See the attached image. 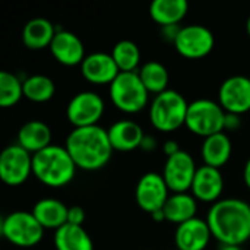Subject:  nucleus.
<instances>
[{
  "label": "nucleus",
  "instance_id": "1",
  "mask_svg": "<svg viewBox=\"0 0 250 250\" xmlns=\"http://www.w3.org/2000/svg\"><path fill=\"white\" fill-rule=\"evenodd\" d=\"M207 223L221 245L242 246L250 240V205L243 199L226 198L212 204Z\"/></svg>",
  "mask_w": 250,
  "mask_h": 250
},
{
  "label": "nucleus",
  "instance_id": "2",
  "mask_svg": "<svg viewBox=\"0 0 250 250\" xmlns=\"http://www.w3.org/2000/svg\"><path fill=\"white\" fill-rule=\"evenodd\" d=\"M64 146L76 167L85 171H97L105 167L114 151L107 129L100 125L73 127L66 138Z\"/></svg>",
  "mask_w": 250,
  "mask_h": 250
},
{
  "label": "nucleus",
  "instance_id": "3",
  "mask_svg": "<svg viewBox=\"0 0 250 250\" xmlns=\"http://www.w3.org/2000/svg\"><path fill=\"white\" fill-rule=\"evenodd\" d=\"M78 167L66 146L50 145L32 155V174L48 188H63L69 185Z\"/></svg>",
  "mask_w": 250,
  "mask_h": 250
},
{
  "label": "nucleus",
  "instance_id": "4",
  "mask_svg": "<svg viewBox=\"0 0 250 250\" xmlns=\"http://www.w3.org/2000/svg\"><path fill=\"white\" fill-rule=\"evenodd\" d=\"M189 103L174 89H167L154 97L149 104L151 125L163 133H171L185 126Z\"/></svg>",
  "mask_w": 250,
  "mask_h": 250
},
{
  "label": "nucleus",
  "instance_id": "5",
  "mask_svg": "<svg viewBox=\"0 0 250 250\" xmlns=\"http://www.w3.org/2000/svg\"><path fill=\"white\" fill-rule=\"evenodd\" d=\"M108 95L113 105L126 114L139 113L149 103V92L138 72H120L110 83Z\"/></svg>",
  "mask_w": 250,
  "mask_h": 250
},
{
  "label": "nucleus",
  "instance_id": "6",
  "mask_svg": "<svg viewBox=\"0 0 250 250\" xmlns=\"http://www.w3.org/2000/svg\"><path fill=\"white\" fill-rule=\"evenodd\" d=\"M224 122L226 110L218 101L199 98L189 103L185 126L193 135L202 136L205 139L215 133L224 132Z\"/></svg>",
  "mask_w": 250,
  "mask_h": 250
},
{
  "label": "nucleus",
  "instance_id": "7",
  "mask_svg": "<svg viewBox=\"0 0 250 250\" xmlns=\"http://www.w3.org/2000/svg\"><path fill=\"white\" fill-rule=\"evenodd\" d=\"M0 231L10 245L23 249L37 246L44 236L42 226L29 211H13L7 214L1 220Z\"/></svg>",
  "mask_w": 250,
  "mask_h": 250
},
{
  "label": "nucleus",
  "instance_id": "8",
  "mask_svg": "<svg viewBox=\"0 0 250 250\" xmlns=\"http://www.w3.org/2000/svg\"><path fill=\"white\" fill-rule=\"evenodd\" d=\"M105 111V104L101 95L94 91H81L75 94L66 107V117L73 127L95 126Z\"/></svg>",
  "mask_w": 250,
  "mask_h": 250
},
{
  "label": "nucleus",
  "instance_id": "9",
  "mask_svg": "<svg viewBox=\"0 0 250 250\" xmlns=\"http://www.w3.org/2000/svg\"><path fill=\"white\" fill-rule=\"evenodd\" d=\"M173 44L180 56L196 60L208 56L212 51L215 45V38L208 26L190 23L179 29V34Z\"/></svg>",
  "mask_w": 250,
  "mask_h": 250
},
{
  "label": "nucleus",
  "instance_id": "10",
  "mask_svg": "<svg viewBox=\"0 0 250 250\" xmlns=\"http://www.w3.org/2000/svg\"><path fill=\"white\" fill-rule=\"evenodd\" d=\"M32 174V154L18 144L6 146L0 154V179L7 186L23 185Z\"/></svg>",
  "mask_w": 250,
  "mask_h": 250
},
{
  "label": "nucleus",
  "instance_id": "11",
  "mask_svg": "<svg viewBox=\"0 0 250 250\" xmlns=\"http://www.w3.org/2000/svg\"><path fill=\"white\" fill-rule=\"evenodd\" d=\"M170 195V189L163 174L155 171L145 173L138 180L135 189V201L138 207L149 215L157 211H161L166 202L168 201Z\"/></svg>",
  "mask_w": 250,
  "mask_h": 250
},
{
  "label": "nucleus",
  "instance_id": "12",
  "mask_svg": "<svg viewBox=\"0 0 250 250\" xmlns=\"http://www.w3.org/2000/svg\"><path fill=\"white\" fill-rule=\"evenodd\" d=\"M196 170L198 167L193 157L188 151L182 149L177 154L167 157L163 168V177L171 193H183L190 190Z\"/></svg>",
  "mask_w": 250,
  "mask_h": 250
},
{
  "label": "nucleus",
  "instance_id": "13",
  "mask_svg": "<svg viewBox=\"0 0 250 250\" xmlns=\"http://www.w3.org/2000/svg\"><path fill=\"white\" fill-rule=\"evenodd\" d=\"M218 103L227 113L242 116L250 111V78L243 75L227 78L218 89Z\"/></svg>",
  "mask_w": 250,
  "mask_h": 250
},
{
  "label": "nucleus",
  "instance_id": "14",
  "mask_svg": "<svg viewBox=\"0 0 250 250\" xmlns=\"http://www.w3.org/2000/svg\"><path fill=\"white\" fill-rule=\"evenodd\" d=\"M82 76L92 85H108L120 73L111 53L95 51L86 54L85 60L81 64Z\"/></svg>",
  "mask_w": 250,
  "mask_h": 250
},
{
  "label": "nucleus",
  "instance_id": "15",
  "mask_svg": "<svg viewBox=\"0 0 250 250\" xmlns=\"http://www.w3.org/2000/svg\"><path fill=\"white\" fill-rule=\"evenodd\" d=\"M224 190V177L220 168L209 166H201L196 170L190 193L196 198L198 202L215 204L220 201Z\"/></svg>",
  "mask_w": 250,
  "mask_h": 250
},
{
  "label": "nucleus",
  "instance_id": "16",
  "mask_svg": "<svg viewBox=\"0 0 250 250\" xmlns=\"http://www.w3.org/2000/svg\"><path fill=\"white\" fill-rule=\"evenodd\" d=\"M50 53L63 66H76L82 64L85 60V45L82 40L66 29L57 28V32L50 44Z\"/></svg>",
  "mask_w": 250,
  "mask_h": 250
},
{
  "label": "nucleus",
  "instance_id": "17",
  "mask_svg": "<svg viewBox=\"0 0 250 250\" xmlns=\"http://www.w3.org/2000/svg\"><path fill=\"white\" fill-rule=\"evenodd\" d=\"M211 237L212 233L207 220L198 217L177 226L174 231V243L179 250H205Z\"/></svg>",
  "mask_w": 250,
  "mask_h": 250
},
{
  "label": "nucleus",
  "instance_id": "18",
  "mask_svg": "<svg viewBox=\"0 0 250 250\" xmlns=\"http://www.w3.org/2000/svg\"><path fill=\"white\" fill-rule=\"evenodd\" d=\"M107 133L113 149L119 152H130L141 148L142 141L146 135L141 125L129 119L114 122L107 129Z\"/></svg>",
  "mask_w": 250,
  "mask_h": 250
},
{
  "label": "nucleus",
  "instance_id": "19",
  "mask_svg": "<svg viewBox=\"0 0 250 250\" xmlns=\"http://www.w3.org/2000/svg\"><path fill=\"white\" fill-rule=\"evenodd\" d=\"M51 129L41 120H29L23 123L16 135V144L32 155L51 145Z\"/></svg>",
  "mask_w": 250,
  "mask_h": 250
},
{
  "label": "nucleus",
  "instance_id": "20",
  "mask_svg": "<svg viewBox=\"0 0 250 250\" xmlns=\"http://www.w3.org/2000/svg\"><path fill=\"white\" fill-rule=\"evenodd\" d=\"M231 154H233V144L226 132H220L212 136H208L202 142L201 155L205 166L221 168L229 163Z\"/></svg>",
  "mask_w": 250,
  "mask_h": 250
},
{
  "label": "nucleus",
  "instance_id": "21",
  "mask_svg": "<svg viewBox=\"0 0 250 250\" xmlns=\"http://www.w3.org/2000/svg\"><path fill=\"white\" fill-rule=\"evenodd\" d=\"M44 230H59L67 224L69 207L54 198H42L35 202L31 211Z\"/></svg>",
  "mask_w": 250,
  "mask_h": 250
},
{
  "label": "nucleus",
  "instance_id": "22",
  "mask_svg": "<svg viewBox=\"0 0 250 250\" xmlns=\"http://www.w3.org/2000/svg\"><path fill=\"white\" fill-rule=\"evenodd\" d=\"M163 211L166 215V221L176 224V227H177V226L196 217L198 201L189 192L171 193L168 201L166 202Z\"/></svg>",
  "mask_w": 250,
  "mask_h": 250
},
{
  "label": "nucleus",
  "instance_id": "23",
  "mask_svg": "<svg viewBox=\"0 0 250 250\" xmlns=\"http://www.w3.org/2000/svg\"><path fill=\"white\" fill-rule=\"evenodd\" d=\"M57 28L45 18L29 19L22 29V41L29 50H42L50 47Z\"/></svg>",
  "mask_w": 250,
  "mask_h": 250
},
{
  "label": "nucleus",
  "instance_id": "24",
  "mask_svg": "<svg viewBox=\"0 0 250 250\" xmlns=\"http://www.w3.org/2000/svg\"><path fill=\"white\" fill-rule=\"evenodd\" d=\"M189 4L186 0H155L149 6V15L161 28L176 26L188 15Z\"/></svg>",
  "mask_w": 250,
  "mask_h": 250
},
{
  "label": "nucleus",
  "instance_id": "25",
  "mask_svg": "<svg viewBox=\"0 0 250 250\" xmlns=\"http://www.w3.org/2000/svg\"><path fill=\"white\" fill-rule=\"evenodd\" d=\"M56 250H94V242L83 226L66 224L54 231Z\"/></svg>",
  "mask_w": 250,
  "mask_h": 250
},
{
  "label": "nucleus",
  "instance_id": "26",
  "mask_svg": "<svg viewBox=\"0 0 250 250\" xmlns=\"http://www.w3.org/2000/svg\"><path fill=\"white\" fill-rule=\"evenodd\" d=\"M138 75L149 94L158 95V94L170 89L168 88L170 75H168L167 67L161 62L151 60V62L144 63L141 66V69L138 70Z\"/></svg>",
  "mask_w": 250,
  "mask_h": 250
},
{
  "label": "nucleus",
  "instance_id": "27",
  "mask_svg": "<svg viewBox=\"0 0 250 250\" xmlns=\"http://www.w3.org/2000/svg\"><path fill=\"white\" fill-rule=\"evenodd\" d=\"M56 94V85L45 75H32L23 79V97L32 103H47Z\"/></svg>",
  "mask_w": 250,
  "mask_h": 250
},
{
  "label": "nucleus",
  "instance_id": "28",
  "mask_svg": "<svg viewBox=\"0 0 250 250\" xmlns=\"http://www.w3.org/2000/svg\"><path fill=\"white\" fill-rule=\"evenodd\" d=\"M111 56L120 72H138L141 63V50L130 40H120L114 44Z\"/></svg>",
  "mask_w": 250,
  "mask_h": 250
},
{
  "label": "nucleus",
  "instance_id": "29",
  "mask_svg": "<svg viewBox=\"0 0 250 250\" xmlns=\"http://www.w3.org/2000/svg\"><path fill=\"white\" fill-rule=\"evenodd\" d=\"M23 97V81L15 73L3 70L0 73V105L10 108L16 105Z\"/></svg>",
  "mask_w": 250,
  "mask_h": 250
},
{
  "label": "nucleus",
  "instance_id": "30",
  "mask_svg": "<svg viewBox=\"0 0 250 250\" xmlns=\"http://www.w3.org/2000/svg\"><path fill=\"white\" fill-rule=\"evenodd\" d=\"M83 221H85V211L82 207H70L69 208V212H67V224H72V226H83Z\"/></svg>",
  "mask_w": 250,
  "mask_h": 250
},
{
  "label": "nucleus",
  "instance_id": "31",
  "mask_svg": "<svg viewBox=\"0 0 250 250\" xmlns=\"http://www.w3.org/2000/svg\"><path fill=\"white\" fill-rule=\"evenodd\" d=\"M242 126V117L234 113L226 111V122H224V132L226 130H237Z\"/></svg>",
  "mask_w": 250,
  "mask_h": 250
},
{
  "label": "nucleus",
  "instance_id": "32",
  "mask_svg": "<svg viewBox=\"0 0 250 250\" xmlns=\"http://www.w3.org/2000/svg\"><path fill=\"white\" fill-rule=\"evenodd\" d=\"M163 151H164V154H166L167 157H171V155L177 154V152H179V151H182V149H180L179 144H177L174 139H168V141H166V142H164V145H163Z\"/></svg>",
  "mask_w": 250,
  "mask_h": 250
},
{
  "label": "nucleus",
  "instance_id": "33",
  "mask_svg": "<svg viewBox=\"0 0 250 250\" xmlns=\"http://www.w3.org/2000/svg\"><path fill=\"white\" fill-rule=\"evenodd\" d=\"M157 148V139L151 135H145L144 141H142V145H141V149H144L145 152H151Z\"/></svg>",
  "mask_w": 250,
  "mask_h": 250
},
{
  "label": "nucleus",
  "instance_id": "34",
  "mask_svg": "<svg viewBox=\"0 0 250 250\" xmlns=\"http://www.w3.org/2000/svg\"><path fill=\"white\" fill-rule=\"evenodd\" d=\"M243 180H245L246 186L250 189V157L245 164V168H243Z\"/></svg>",
  "mask_w": 250,
  "mask_h": 250
},
{
  "label": "nucleus",
  "instance_id": "35",
  "mask_svg": "<svg viewBox=\"0 0 250 250\" xmlns=\"http://www.w3.org/2000/svg\"><path fill=\"white\" fill-rule=\"evenodd\" d=\"M151 218L155 221V223H163V221H166V215H164V211L161 209V211H157V212H154V214H151Z\"/></svg>",
  "mask_w": 250,
  "mask_h": 250
},
{
  "label": "nucleus",
  "instance_id": "36",
  "mask_svg": "<svg viewBox=\"0 0 250 250\" xmlns=\"http://www.w3.org/2000/svg\"><path fill=\"white\" fill-rule=\"evenodd\" d=\"M218 250H243L242 246H234V245H221Z\"/></svg>",
  "mask_w": 250,
  "mask_h": 250
},
{
  "label": "nucleus",
  "instance_id": "37",
  "mask_svg": "<svg viewBox=\"0 0 250 250\" xmlns=\"http://www.w3.org/2000/svg\"><path fill=\"white\" fill-rule=\"evenodd\" d=\"M246 31H248V34H249L250 37V16L248 18V22H246Z\"/></svg>",
  "mask_w": 250,
  "mask_h": 250
},
{
  "label": "nucleus",
  "instance_id": "38",
  "mask_svg": "<svg viewBox=\"0 0 250 250\" xmlns=\"http://www.w3.org/2000/svg\"><path fill=\"white\" fill-rule=\"evenodd\" d=\"M174 250H179V249H174Z\"/></svg>",
  "mask_w": 250,
  "mask_h": 250
}]
</instances>
